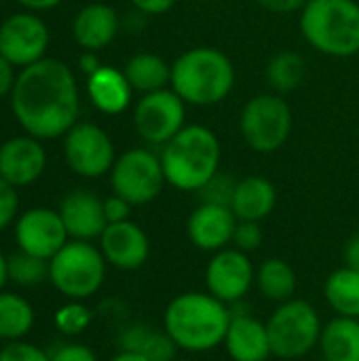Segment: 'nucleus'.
<instances>
[{
  "instance_id": "47",
  "label": "nucleus",
  "mask_w": 359,
  "mask_h": 361,
  "mask_svg": "<svg viewBox=\"0 0 359 361\" xmlns=\"http://www.w3.org/2000/svg\"><path fill=\"white\" fill-rule=\"evenodd\" d=\"M0 4H2V0H0Z\"/></svg>"
},
{
  "instance_id": "35",
  "label": "nucleus",
  "mask_w": 359,
  "mask_h": 361,
  "mask_svg": "<svg viewBox=\"0 0 359 361\" xmlns=\"http://www.w3.org/2000/svg\"><path fill=\"white\" fill-rule=\"evenodd\" d=\"M17 214H19L17 188L0 178V233L17 220Z\"/></svg>"
},
{
  "instance_id": "44",
  "label": "nucleus",
  "mask_w": 359,
  "mask_h": 361,
  "mask_svg": "<svg viewBox=\"0 0 359 361\" xmlns=\"http://www.w3.org/2000/svg\"><path fill=\"white\" fill-rule=\"evenodd\" d=\"M6 281H8V258L0 252V292L4 290Z\"/></svg>"
},
{
  "instance_id": "3",
  "label": "nucleus",
  "mask_w": 359,
  "mask_h": 361,
  "mask_svg": "<svg viewBox=\"0 0 359 361\" xmlns=\"http://www.w3.org/2000/svg\"><path fill=\"white\" fill-rule=\"evenodd\" d=\"M159 157L167 186L180 192H199L220 171L222 144L209 127L186 125L161 146Z\"/></svg>"
},
{
  "instance_id": "14",
  "label": "nucleus",
  "mask_w": 359,
  "mask_h": 361,
  "mask_svg": "<svg viewBox=\"0 0 359 361\" xmlns=\"http://www.w3.org/2000/svg\"><path fill=\"white\" fill-rule=\"evenodd\" d=\"M68 241L70 235L57 209L32 207L15 220V243L19 252L51 260Z\"/></svg>"
},
{
  "instance_id": "30",
  "label": "nucleus",
  "mask_w": 359,
  "mask_h": 361,
  "mask_svg": "<svg viewBox=\"0 0 359 361\" xmlns=\"http://www.w3.org/2000/svg\"><path fill=\"white\" fill-rule=\"evenodd\" d=\"M49 279V260L17 252L8 258V281L21 288H36Z\"/></svg>"
},
{
  "instance_id": "41",
  "label": "nucleus",
  "mask_w": 359,
  "mask_h": 361,
  "mask_svg": "<svg viewBox=\"0 0 359 361\" xmlns=\"http://www.w3.org/2000/svg\"><path fill=\"white\" fill-rule=\"evenodd\" d=\"M104 63L99 61L97 53L95 51H83L80 57H78V70L85 74V76H91L95 70H99Z\"/></svg>"
},
{
  "instance_id": "25",
  "label": "nucleus",
  "mask_w": 359,
  "mask_h": 361,
  "mask_svg": "<svg viewBox=\"0 0 359 361\" xmlns=\"http://www.w3.org/2000/svg\"><path fill=\"white\" fill-rule=\"evenodd\" d=\"M254 288L264 300L281 305L296 298L298 277L296 271L290 267V262H286L284 258H267L256 269Z\"/></svg>"
},
{
  "instance_id": "26",
  "label": "nucleus",
  "mask_w": 359,
  "mask_h": 361,
  "mask_svg": "<svg viewBox=\"0 0 359 361\" xmlns=\"http://www.w3.org/2000/svg\"><path fill=\"white\" fill-rule=\"evenodd\" d=\"M133 91L146 95L171 87V66L154 53H135L123 68Z\"/></svg>"
},
{
  "instance_id": "13",
  "label": "nucleus",
  "mask_w": 359,
  "mask_h": 361,
  "mask_svg": "<svg viewBox=\"0 0 359 361\" xmlns=\"http://www.w3.org/2000/svg\"><path fill=\"white\" fill-rule=\"evenodd\" d=\"M51 32L36 13H15L0 23V55L15 68H28L47 57Z\"/></svg>"
},
{
  "instance_id": "10",
  "label": "nucleus",
  "mask_w": 359,
  "mask_h": 361,
  "mask_svg": "<svg viewBox=\"0 0 359 361\" xmlns=\"http://www.w3.org/2000/svg\"><path fill=\"white\" fill-rule=\"evenodd\" d=\"M182 127H186V102L171 87L138 99L133 129L148 146H165Z\"/></svg>"
},
{
  "instance_id": "33",
  "label": "nucleus",
  "mask_w": 359,
  "mask_h": 361,
  "mask_svg": "<svg viewBox=\"0 0 359 361\" xmlns=\"http://www.w3.org/2000/svg\"><path fill=\"white\" fill-rule=\"evenodd\" d=\"M262 241H264V233H262L260 222L239 220L231 247H237L243 254H252V252H258L262 247Z\"/></svg>"
},
{
  "instance_id": "20",
  "label": "nucleus",
  "mask_w": 359,
  "mask_h": 361,
  "mask_svg": "<svg viewBox=\"0 0 359 361\" xmlns=\"http://www.w3.org/2000/svg\"><path fill=\"white\" fill-rule=\"evenodd\" d=\"M121 30L118 13L106 2L85 4L72 21V36L83 51H102L106 49Z\"/></svg>"
},
{
  "instance_id": "32",
  "label": "nucleus",
  "mask_w": 359,
  "mask_h": 361,
  "mask_svg": "<svg viewBox=\"0 0 359 361\" xmlns=\"http://www.w3.org/2000/svg\"><path fill=\"white\" fill-rule=\"evenodd\" d=\"M235 186H237V180L233 176L218 171L197 195H199L201 203H214V205H229L231 207Z\"/></svg>"
},
{
  "instance_id": "15",
  "label": "nucleus",
  "mask_w": 359,
  "mask_h": 361,
  "mask_svg": "<svg viewBox=\"0 0 359 361\" xmlns=\"http://www.w3.org/2000/svg\"><path fill=\"white\" fill-rule=\"evenodd\" d=\"M97 241L108 267L125 273L142 269L150 258V239L146 231L131 220L108 224Z\"/></svg>"
},
{
  "instance_id": "23",
  "label": "nucleus",
  "mask_w": 359,
  "mask_h": 361,
  "mask_svg": "<svg viewBox=\"0 0 359 361\" xmlns=\"http://www.w3.org/2000/svg\"><path fill=\"white\" fill-rule=\"evenodd\" d=\"M118 347L121 351L140 353L148 361H174L178 360L180 351L163 328L157 330L148 324H131L123 328L118 336Z\"/></svg>"
},
{
  "instance_id": "45",
  "label": "nucleus",
  "mask_w": 359,
  "mask_h": 361,
  "mask_svg": "<svg viewBox=\"0 0 359 361\" xmlns=\"http://www.w3.org/2000/svg\"><path fill=\"white\" fill-rule=\"evenodd\" d=\"M110 361H148L144 355L133 353V351H118Z\"/></svg>"
},
{
  "instance_id": "7",
  "label": "nucleus",
  "mask_w": 359,
  "mask_h": 361,
  "mask_svg": "<svg viewBox=\"0 0 359 361\" xmlns=\"http://www.w3.org/2000/svg\"><path fill=\"white\" fill-rule=\"evenodd\" d=\"M271 351L277 360H303L320 347L324 322L320 311L303 300L292 298L277 305L267 319Z\"/></svg>"
},
{
  "instance_id": "37",
  "label": "nucleus",
  "mask_w": 359,
  "mask_h": 361,
  "mask_svg": "<svg viewBox=\"0 0 359 361\" xmlns=\"http://www.w3.org/2000/svg\"><path fill=\"white\" fill-rule=\"evenodd\" d=\"M131 209H133V205L129 201H125L123 197L114 195V192L104 199V214H106L108 224H116V222L129 220Z\"/></svg>"
},
{
  "instance_id": "8",
  "label": "nucleus",
  "mask_w": 359,
  "mask_h": 361,
  "mask_svg": "<svg viewBox=\"0 0 359 361\" xmlns=\"http://www.w3.org/2000/svg\"><path fill=\"white\" fill-rule=\"evenodd\" d=\"M292 108L279 93H260L245 102L239 116L243 142L260 154L277 152L292 135Z\"/></svg>"
},
{
  "instance_id": "38",
  "label": "nucleus",
  "mask_w": 359,
  "mask_h": 361,
  "mask_svg": "<svg viewBox=\"0 0 359 361\" xmlns=\"http://www.w3.org/2000/svg\"><path fill=\"white\" fill-rule=\"evenodd\" d=\"M256 2L271 13L288 15V13H300L309 0H256Z\"/></svg>"
},
{
  "instance_id": "40",
  "label": "nucleus",
  "mask_w": 359,
  "mask_h": 361,
  "mask_svg": "<svg viewBox=\"0 0 359 361\" xmlns=\"http://www.w3.org/2000/svg\"><path fill=\"white\" fill-rule=\"evenodd\" d=\"M178 0H131V4L142 13V15H163L169 8L176 6Z\"/></svg>"
},
{
  "instance_id": "17",
  "label": "nucleus",
  "mask_w": 359,
  "mask_h": 361,
  "mask_svg": "<svg viewBox=\"0 0 359 361\" xmlns=\"http://www.w3.org/2000/svg\"><path fill=\"white\" fill-rule=\"evenodd\" d=\"M47 169V150L42 140L32 135H17L0 146V178L11 186H30Z\"/></svg>"
},
{
  "instance_id": "12",
  "label": "nucleus",
  "mask_w": 359,
  "mask_h": 361,
  "mask_svg": "<svg viewBox=\"0 0 359 361\" xmlns=\"http://www.w3.org/2000/svg\"><path fill=\"white\" fill-rule=\"evenodd\" d=\"M256 283V267L250 254L237 247H224L212 254L205 267V292L220 302L235 307L245 300Z\"/></svg>"
},
{
  "instance_id": "36",
  "label": "nucleus",
  "mask_w": 359,
  "mask_h": 361,
  "mask_svg": "<svg viewBox=\"0 0 359 361\" xmlns=\"http://www.w3.org/2000/svg\"><path fill=\"white\" fill-rule=\"evenodd\" d=\"M51 361H99L95 351L87 345L80 343H66L59 345L53 353H51Z\"/></svg>"
},
{
  "instance_id": "42",
  "label": "nucleus",
  "mask_w": 359,
  "mask_h": 361,
  "mask_svg": "<svg viewBox=\"0 0 359 361\" xmlns=\"http://www.w3.org/2000/svg\"><path fill=\"white\" fill-rule=\"evenodd\" d=\"M343 256H345V267H351V269L359 271V233L347 241Z\"/></svg>"
},
{
  "instance_id": "1",
  "label": "nucleus",
  "mask_w": 359,
  "mask_h": 361,
  "mask_svg": "<svg viewBox=\"0 0 359 361\" xmlns=\"http://www.w3.org/2000/svg\"><path fill=\"white\" fill-rule=\"evenodd\" d=\"M11 110L21 129L38 140L63 137L80 112V95L72 68L44 57L17 74L11 91Z\"/></svg>"
},
{
  "instance_id": "29",
  "label": "nucleus",
  "mask_w": 359,
  "mask_h": 361,
  "mask_svg": "<svg viewBox=\"0 0 359 361\" xmlns=\"http://www.w3.org/2000/svg\"><path fill=\"white\" fill-rule=\"evenodd\" d=\"M267 82L273 93H292L307 78V61L296 51H277L267 63Z\"/></svg>"
},
{
  "instance_id": "24",
  "label": "nucleus",
  "mask_w": 359,
  "mask_h": 361,
  "mask_svg": "<svg viewBox=\"0 0 359 361\" xmlns=\"http://www.w3.org/2000/svg\"><path fill=\"white\" fill-rule=\"evenodd\" d=\"M317 349L324 361H359V319L334 315L324 324Z\"/></svg>"
},
{
  "instance_id": "27",
  "label": "nucleus",
  "mask_w": 359,
  "mask_h": 361,
  "mask_svg": "<svg viewBox=\"0 0 359 361\" xmlns=\"http://www.w3.org/2000/svg\"><path fill=\"white\" fill-rule=\"evenodd\" d=\"M324 298L334 315L359 319V271L351 267L332 271L324 281Z\"/></svg>"
},
{
  "instance_id": "16",
  "label": "nucleus",
  "mask_w": 359,
  "mask_h": 361,
  "mask_svg": "<svg viewBox=\"0 0 359 361\" xmlns=\"http://www.w3.org/2000/svg\"><path fill=\"white\" fill-rule=\"evenodd\" d=\"M237 222L239 220L229 205L199 203L186 220V235L197 250L216 254L231 247Z\"/></svg>"
},
{
  "instance_id": "31",
  "label": "nucleus",
  "mask_w": 359,
  "mask_h": 361,
  "mask_svg": "<svg viewBox=\"0 0 359 361\" xmlns=\"http://www.w3.org/2000/svg\"><path fill=\"white\" fill-rule=\"evenodd\" d=\"M91 322L93 311L85 305V300H68L53 315V324L63 336H80L89 330Z\"/></svg>"
},
{
  "instance_id": "19",
  "label": "nucleus",
  "mask_w": 359,
  "mask_h": 361,
  "mask_svg": "<svg viewBox=\"0 0 359 361\" xmlns=\"http://www.w3.org/2000/svg\"><path fill=\"white\" fill-rule=\"evenodd\" d=\"M63 226L70 239L93 241L99 239L108 226L104 214V199H99L91 190H72L68 192L57 207Z\"/></svg>"
},
{
  "instance_id": "2",
  "label": "nucleus",
  "mask_w": 359,
  "mask_h": 361,
  "mask_svg": "<svg viewBox=\"0 0 359 361\" xmlns=\"http://www.w3.org/2000/svg\"><path fill=\"white\" fill-rule=\"evenodd\" d=\"M233 311L209 292H182L163 311V330L188 355L212 353L224 345Z\"/></svg>"
},
{
  "instance_id": "34",
  "label": "nucleus",
  "mask_w": 359,
  "mask_h": 361,
  "mask_svg": "<svg viewBox=\"0 0 359 361\" xmlns=\"http://www.w3.org/2000/svg\"><path fill=\"white\" fill-rule=\"evenodd\" d=\"M0 361H51V353L34 343L11 341L0 349Z\"/></svg>"
},
{
  "instance_id": "22",
  "label": "nucleus",
  "mask_w": 359,
  "mask_h": 361,
  "mask_svg": "<svg viewBox=\"0 0 359 361\" xmlns=\"http://www.w3.org/2000/svg\"><path fill=\"white\" fill-rule=\"evenodd\" d=\"M277 205V190L269 178L248 176L237 180L235 195L231 201V209L237 220L262 222L273 214Z\"/></svg>"
},
{
  "instance_id": "43",
  "label": "nucleus",
  "mask_w": 359,
  "mask_h": 361,
  "mask_svg": "<svg viewBox=\"0 0 359 361\" xmlns=\"http://www.w3.org/2000/svg\"><path fill=\"white\" fill-rule=\"evenodd\" d=\"M17 2L32 13H40V11H51V8L59 6L63 0H17Z\"/></svg>"
},
{
  "instance_id": "6",
  "label": "nucleus",
  "mask_w": 359,
  "mask_h": 361,
  "mask_svg": "<svg viewBox=\"0 0 359 361\" xmlns=\"http://www.w3.org/2000/svg\"><path fill=\"white\" fill-rule=\"evenodd\" d=\"M108 262L93 241L70 239L49 260V281L68 300H89L106 281Z\"/></svg>"
},
{
  "instance_id": "46",
  "label": "nucleus",
  "mask_w": 359,
  "mask_h": 361,
  "mask_svg": "<svg viewBox=\"0 0 359 361\" xmlns=\"http://www.w3.org/2000/svg\"><path fill=\"white\" fill-rule=\"evenodd\" d=\"M174 361H190V360H174Z\"/></svg>"
},
{
  "instance_id": "18",
  "label": "nucleus",
  "mask_w": 359,
  "mask_h": 361,
  "mask_svg": "<svg viewBox=\"0 0 359 361\" xmlns=\"http://www.w3.org/2000/svg\"><path fill=\"white\" fill-rule=\"evenodd\" d=\"M233 317L224 336V351L233 361H267L271 351V338L267 322L256 319L248 309L231 307Z\"/></svg>"
},
{
  "instance_id": "28",
  "label": "nucleus",
  "mask_w": 359,
  "mask_h": 361,
  "mask_svg": "<svg viewBox=\"0 0 359 361\" xmlns=\"http://www.w3.org/2000/svg\"><path fill=\"white\" fill-rule=\"evenodd\" d=\"M36 322L34 307L28 302V298L13 294V292H0V341H23Z\"/></svg>"
},
{
  "instance_id": "5",
  "label": "nucleus",
  "mask_w": 359,
  "mask_h": 361,
  "mask_svg": "<svg viewBox=\"0 0 359 361\" xmlns=\"http://www.w3.org/2000/svg\"><path fill=\"white\" fill-rule=\"evenodd\" d=\"M303 38L328 57L359 53V4L355 0H309L298 19Z\"/></svg>"
},
{
  "instance_id": "39",
  "label": "nucleus",
  "mask_w": 359,
  "mask_h": 361,
  "mask_svg": "<svg viewBox=\"0 0 359 361\" xmlns=\"http://www.w3.org/2000/svg\"><path fill=\"white\" fill-rule=\"evenodd\" d=\"M15 80H17L15 66L4 55H0V97L11 95L13 87H15Z\"/></svg>"
},
{
  "instance_id": "21",
  "label": "nucleus",
  "mask_w": 359,
  "mask_h": 361,
  "mask_svg": "<svg viewBox=\"0 0 359 361\" xmlns=\"http://www.w3.org/2000/svg\"><path fill=\"white\" fill-rule=\"evenodd\" d=\"M133 89L123 70L114 66H102L91 76H87V95L93 108L102 114L116 116L123 114L133 102Z\"/></svg>"
},
{
  "instance_id": "9",
  "label": "nucleus",
  "mask_w": 359,
  "mask_h": 361,
  "mask_svg": "<svg viewBox=\"0 0 359 361\" xmlns=\"http://www.w3.org/2000/svg\"><path fill=\"white\" fill-rule=\"evenodd\" d=\"M112 192L133 207L152 203L167 186L159 152L150 148H129L121 152L110 169Z\"/></svg>"
},
{
  "instance_id": "4",
  "label": "nucleus",
  "mask_w": 359,
  "mask_h": 361,
  "mask_svg": "<svg viewBox=\"0 0 359 361\" xmlns=\"http://www.w3.org/2000/svg\"><path fill=\"white\" fill-rule=\"evenodd\" d=\"M235 66L231 57L216 47H193L171 63V89L186 106H216L224 102L235 87Z\"/></svg>"
},
{
  "instance_id": "11",
  "label": "nucleus",
  "mask_w": 359,
  "mask_h": 361,
  "mask_svg": "<svg viewBox=\"0 0 359 361\" xmlns=\"http://www.w3.org/2000/svg\"><path fill=\"white\" fill-rule=\"evenodd\" d=\"M63 159L72 173L95 180L110 173L116 150L110 135L95 123H76L63 135Z\"/></svg>"
}]
</instances>
